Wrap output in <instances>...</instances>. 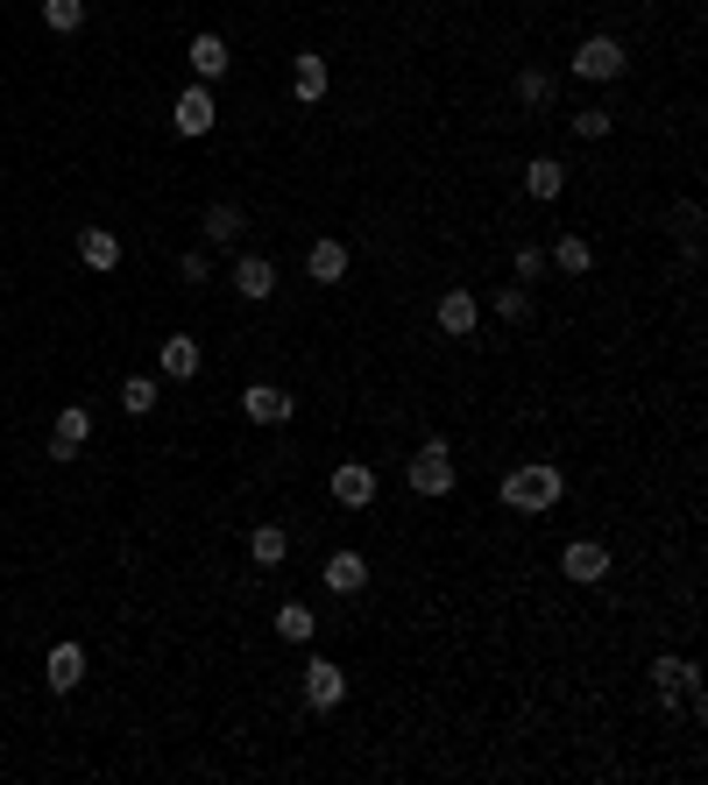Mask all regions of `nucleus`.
Listing matches in <instances>:
<instances>
[{"label":"nucleus","instance_id":"24","mask_svg":"<svg viewBox=\"0 0 708 785\" xmlns=\"http://www.w3.org/2000/svg\"><path fill=\"white\" fill-rule=\"evenodd\" d=\"M241 226H248V220H241V206H213V213H206V234H213V248H234Z\"/></svg>","mask_w":708,"mask_h":785},{"label":"nucleus","instance_id":"18","mask_svg":"<svg viewBox=\"0 0 708 785\" xmlns=\"http://www.w3.org/2000/svg\"><path fill=\"white\" fill-rule=\"evenodd\" d=\"M524 191H532V199H560L567 191V163H553V156L524 163Z\"/></svg>","mask_w":708,"mask_h":785},{"label":"nucleus","instance_id":"16","mask_svg":"<svg viewBox=\"0 0 708 785\" xmlns=\"http://www.w3.org/2000/svg\"><path fill=\"white\" fill-rule=\"evenodd\" d=\"M475 319H481V312H475V297H468V291H440V326H446L454 340H468V333H475Z\"/></svg>","mask_w":708,"mask_h":785},{"label":"nucleus","instance_id":"4","mask_svg":"<svg viewBox=\"0 0 708 785\" xmlns=\"http://www.w3.org/2000/svg\"><path fill=\"white\" fill-rule=\"evenodd\" d=\"M291 411H298L291 389H269V383H248V389H241V418H255V425H283Z\"/></svg>","mask_w":708,"mask_h":785},{"label":"nucleus","instance_id":"14","mask_svg":"<svg viewBox=\"0 0 708 785\" xmlns=\"http://www.w3.org/2000/svg\"><path fill=\"white\" fill-rule=\"evenodd\" d=\"M305 277H312V283H340V277H348V248H340V241H312Z\"/></svg>","mask_w":708,"mask_h":785},{"label":"nucleus","instance_id":"30","mask_svg":"<svg viewBox=\"0 0 708 785\" xmlns=\"http://www.w3.org/2000/svg\"><path fill=\"white\" fill-rule=\"evenodd\" d=\"M574 134H581V142H602V134H610V114H602V107H581V114H574Z\"/></svg>","mask_w":708,"mask_h":785},{"label":"nucleus","instance_id":"20","mask_svg":"<svg viewBox=\"0 0 708 785\" xmlns=\"http://www.w3.org/2000/svg\"><path fill=\"white\" fill-rule=\"evenodd\" d=\"M589 262H595V248L581 234H560L553 241V269H567V277H589Z\"/></svg>","mask_w":708,"mask_h":785},{"label":"nucleus","instance_id":"11","mask_svg":"<svg viewBox=\"0 0 708 785\" xmlns=\"http://www.w3.org/2000/svg\"><path fill=\"white\" fill-rule=\"evenodd\" d=\"M334 503H348V509H361V503H375V474L361 460H348V467H334Z\"/></svg>","mask_w":708,"mask_h":785},{"label":"nucleus","instance_id":"27","mask_svg":"<svg viewBox=\"0 0 708 785\" xmlns=\"http://www.w3.org/2000/svg\"><path fill=\"white\" fill-rule=\"evenodd\" d=\"M518 99H524V107H546V99H553V71L524 65V71H518Z\"/></svg>","mask_w":708,"mask_h":785},{"label":"nucleus","instance_id":"31","mask_svg":"<svg viewBox=\"0 0 708 785\" xmlns=\"http://www.w3.org/2000/svg\"><path fill=\"white\" fill-rule=\"evenodd\" d=\"M538 269H546V248H518V277H524V283H532V277H538Z\"/></svg>","mask_w":708,"mask_h":785},{"label":"nucleus","instance_id":"5","mask_svg":"<svg viewBox=\"0 0 708 785\" xmlns=\"http://www.w3.org/2000/svg\"><path fill=\"white\" fill-rule=\"evenodd\" d=\"M171 120H177V134H185V142L213 134V93H206V85H185V93H177V107H171Z\"/></svg>","mask_w":708,"mask_h":785},{"label":"nucleus","instance_id":"3","mask_svg":"<svg viewBox=\"0 0 708 785\" xmlns=\"http://www.w3.org/2000/svg\"><path fill=\"white\" fill-rule=\"evenodd\" d=\"M411 489L418 495H446V489H454V453H446L440 440L411 453Z\"/></svg>","mask_w":708,"mask_h":785},{"label":"nucleus","instance_id":"12","mask_svg":"<svg viewBox=\"0 0 708 785\" xmlns=\"http://www.w3.org/2000/svg\"><path fill=\"white\" fill-rule=\"evenodd\" d=\"M185 57H191V71H199V85H213L220 71L234 65V57H228V43H220L213 28H206V36H191V50H185Z\"/></svg>","mask_w":708,"mask_h":785},{"label":"nucleus","instance_id":"7","mask_svg":"<svg viewBox=\"0 0 708 785\" xmlns=\"http://www.w3.org/2000/svg\"><path fill=\"white\" fill-rule=\"evenodd\" d=\"M560 573H567V581H581V587L602 581V573H610V546H595V538H574V546L560 552Z\"/></svg>","mask_w":708,"mask_h":785},{"label":"nucleus","instance_id":"8","mask_svg":"<svg viewBox=\"0 0 708 785\" xmlns=\"http://www.w3.org/2000/svg\"><path fill=\"white\" fill-rule=\"evenodd\" d=\"M79 262L100 269V277L120 269V234H114V226H79Z\"/></svg>","mask_w":708,"mask_h":785},{"label":"nucleus","instance_id":"15","mask_svg":"<svg viewBox=\"0 0 708 785\" xmlns=\"http://www.w3.org/2000/svg\"><path fill=\"white\" fill-rule=\"evenodd\" d=\"M163 375H171V383H191V375H199V340H185V333H171L163 340Z\"/></svg>","mask_w":708,"mask_h":785},{"label":"nucleus","instance_id":"28","mask_svg":"<svg viewBox=\"0 0 708 785\" xmlns=\"http://www.w3.org/2000/svg\"><path fill=\"white\" fill-rule=\"evenodd\" d=\"M43 22H50L57 36H71V28L85 22V0H43Z\"/></svg>","mask_w":708,"mask_h":785},{"label":"nucleus","instance_id":"1","mask_svg":"<svg viewBox=\"0 0 708 785\" xmlns=\"http://www.w3.org/2000/svg\"><path fill=\"white\" fill-rule=\"evenodd\" d=\"M560 495H567V481H560V467H546V460L510 467V481H503V509H518V517H538V509H553Z\"/></svg>","mask_w":708,"mask_h":785},{"label":"nucleus","instance_id":"9","mask_svg":"<svg viewBox=\"0 0 708 785\" xmlns=\"http://www.w3.org/2000/svg\"><path fill=\"white\" fill-rule=\"evenodd\" d=\"M85 432H93V418H85L79 403H71V411H57V425H50V460H79Z\"/></svg>","mask_w":708,"mask_h":785},{"label":"nucleus","instance_id":"23","mask_svg":"<svg viewBox=\"0 0 708 785\" xmlns=\"http://www.w3.org/2000/svg\"><path fill=\"white\" fill-rule=\"evenodd\" d=\"M652 679H659V693H687V687H695V658H659V666H652Z\"/></svg>","mask_w":708,"mask_h":785},{"label":"nucleus","instance_id":"10","mask_svg":"<svg viewBox=\"0 0 708 785\" xmlns=\"http://www.w3.org/2000/svg\"><path fill=\"white\" fill-rule=\"evenodd\" d=\"M234 291L248 297V305H263V297L277 291V269H269L263 255H241V262H234Z\"/></svg>","mask_w":708,"mask_h":785},{"label":"nucleus","instance_id":"21","mask_svg":"<svg viewBox=\"0 0 708 785\" xmlns=\"http://www.w3.org/2000/svg\"><path fill=\"white\" fill-rule=\"evenodd\" d=\"M312 630H320V623H312L305 601H283V609H277V637L283 644H312Z\"/></svg>","mask_w":708,"mask_h":785},{"label":"nucleus","instance_id":"26","mask_svg":"<svg viewBox=\"0 0 708 785\" xmlns=\"http://www.w3.org/2000/svg\"><path fill=\"white\" fill-rule=\"evenodd\" d=\"M496 319H503V326H524V319H532V291H524V283L496 291Z\"/></svg>","mask_w":708,"mask_h":785},{"label":"nucleus","instance_id":"25","mask_svg":"<svg viewBox=\"0 0 708 785\" xmlns=\"http://www.w3.org/2000/svg\"><path fill=\"white\" fill-rule=\"evenodd\" d=\"M120 411L149 418V411H156V383H149V375H128V383H120Z\"/></svg>","mask_w":708,"mask_h":785},{"label":"nucleus","instance_id":"2","mask_svg":"<svg viewBox=\"0 0 708 785\" xmlns=\"http://www.w3.org/2000/svg\"><path fill=\"white\" fill-rule=\"evenodd\" d=\"M624 71H630V57H624L616 36H589L574 50V79H624Z\"/></svg>","mask_w":708,"mask_h":785},{"label":"nucleus","instance_id":"17","mask_svg":"<svg viewBox=\"0 0 708 785\" xmlns=\"http://www.w3.org/2000/svg\"><path fill=\"white\" fill-rule=\"evenodd\" d=\"M43 672H50V693H71V687L85 679V652H79V644H57Z\"/></svg>","mask_w":708,"mask_h":785},{"label":"nucleus","instance_id":"22","mask_svg":"<svg viewBox=\"0 0 708 785\" xmlns=\"http://www.w3.org/2000/svg\"><path fill=\"white\" fill-rule=\"evenodd\" d=\"M283 552H291V538H283L277 524H263V531L248 538V560H255V566H283Z\"/></svg>","mask_w":708,"mask_h":785},{"label":"nucleus","instance_id":"19","mask_svg":"<svg viewBox=\"0 0 708 785\" xmlns=\"http://www.w3.org/2000/svg\"><path fill=\"white\" fill-rule=\"evenodd\" d=\"M291 85H298V99H326V57L305 50V57L291 65Z\"/></svg>","mask_w":708,"mask_h":785},{"label":"nucleus","instance_id":"29","mask_svg":"<svg viewBox=\"0 0 708 785\" xmlns=\"http://www.w3.org/2000/svg\"><path fill=\"white\" fill-rule=\"evenodd\" d=\"M673 234H681L687 248H701V206H695V199H681V206H673Z\"/></svg>","mask_w":708,"mask_h":785},{"label":"nucleus","instance_id":"6","mask_svg":"<svg viewBox=\"0 0 708 785\" xmlns=\"http://www.w3.org/2000/svg\"><path fill=\"white\" fill-rule=\"evenodd\" d=\"M348 701V672L334 666V658H312L305 666V707H340Z\"/></svg>","mask_w":708,"mask_h":785},{"label":"nucleus","instance_id":"13","mask_svg":"<svg viewBox=\"0 0 708 785\" xmlns=\"http://www.w3.org/2000/svg\"><path fill=\"white\" fill-rule=\"evenodd\" d=\"M326 587H334V595H361V587H369V560H361V552H334V560H326Z\"/></svg>","mask_w":708,"mask_h":785}]
</instances>
